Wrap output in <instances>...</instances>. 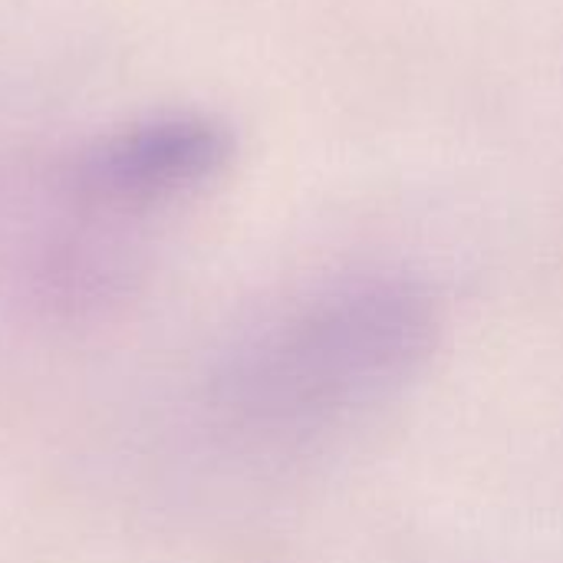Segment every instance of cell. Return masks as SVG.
I'll return each instance as SVG.
<instances>
[{"label":"cell","instance_id":"cell-1","mask_svg":"<svg viewBox=\"0 0 563 563\" xmlns=\"http://www.w3.org/2000/svg\"><path fill=\"white\" fill-rule=\"evenodd\" d=\"M432 297L393 274L320 287L251 330L221 360L214 406L244 435L303 445L369 419L426 369Z\"/></svg>","mask_w":563,"mask_h":563},{"label":"cell","instance_id":"cell-2","mask_svg":"<svg viewBox=\"0 0 563 563\" xmlns=\"http://www.w3.org/2000/svg\"><path fill=\"white\" fill-rule=\"evenodd\" d=\"M234 155V135L205 112H165L96 139L73 181L106 205H155L214 181Z\"/></svg>","mask_w":563,"mask_h":563}]
</instances>
